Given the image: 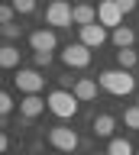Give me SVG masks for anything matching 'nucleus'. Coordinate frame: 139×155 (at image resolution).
Segmentation results:
<instances>
[{
    "mask_svg": "<svg viewBox=\"0 0 139 155\" xmlns=\"http://www.w3.org/2000/svg\"><path fill=\"white\" fill-rule=\"evenodd\" d=\"M123 123H126L129 129H139V104H133V107L123 110Z\"/></svg>",
    "mask_w": 139,
    "mask_h": 155,
    "instance_id": "a211bd4d",
    "label": "nucleus"
},
{
    "mask_svg": "<svg viewBox=\"0 0 139 155\" xmlns=\"http://www.w3.org/2000/svg\"><path fill=\"white\" fill-rule=\"evenodd\" d=\"M136 104H139V97H136Z\"/></svg>",
    "mask_w": 139,
    "mask_h": 155,
    "instance_id": "a878e982",
    "label": "nucleus"
},
{
    "mask_svg": "<svg viewBox=\"0 0 139 155\" xmlns=\"http://www.w3.org/2000/svg\"><path fill=\"white\" fill-rule=\"evenodd\" d=\"M0 65L3 68H16L20 65V48L16 45H3L0 48Z\"/></svg>",
    "mask_w": 139,
    "mask_h": 155,
    "instance_id": "dca6fc26",
    "label": "nucleus"
},
{
    "mask_svg": "<svg viewBox=\"0 0 139 155\" xmlns=\"http://www.w3.org/2000/svg\"><path fill=\"white\" fill-rule=\"evenodd\" d=\"M123 16H126V13L120 10L117 0H100V3H97V19L104 23V26H113V29L123 26Z\"/></svg>",
    "mask_w": 139,
    "mask_h": 155,
    "instance_id": "0eeeda50",
    "label": "nucleus"
},
{
    "mask_svg": "<svg viewBox=\"0 0 139 155\" xmlns=\"http://www.w3.org/2000/svg\"><path fill=\"white\" fill-rule=\"evenodd\" d=\"M104 155H107V152H104Z\"/></svg>",
    "mask_w": 139,
    "mask_h": 155,
    "instance_id": "bb28decb",
    "label": "nucleus"
},
{
    "mask_svg": "<svg viewBox=\"0 0 139 155\" xmlns=\"http://www.w3.org/2000/svg\"><path fill=\"white\" fill-rule=\"evenodd\" d=\"M78 32H81V42L88 48H100L104 42H107V26L104 23H91V26H78Z\"/></svg>",
    "mask_w": 139,
    "mask_h": 155,
    "instance_id": "6e6552de",
    "label": "nucleus"
},
{
    "mask_svg": "<svg viewBox=\"0 0 139 155\" xmlns=\"http://www.w3.org/2000/svg\"><path fill=\"white\" fill-rule=\"evenodd\" d=\"M13 7H16V13H23V16H26V13H32V10H36V0H13Z\"/></svg>",
    "mask_w": 139,
    "mask_h": 155,
    "instance_id": "6ab92c4d",
    "label": "nucleus"
},
{
    "mask_svg": "<svg viewBox=\"0 0 139 155\" xmlns=\"http://www.w3.org/2000/svg\"><path fill=\"white\" fill-rule=\"evenodd\" d=\"M45 100H49V110L58 116V120H71V116L78 113V104H81L78 94H74V91H68V87H58V91H52Z\"/></svg>",
    "mask_w": 139,
    "mask_h": 155,
    "instance_id": "f03ea898",
    "label": "nucleus"
},
{
    "mask_svg": "<svg viewBox=\"0 0 139 155\" xmlns=\"http://www.w3.org/2000/svg\"><path fill=\"white\" fill-rule=\"evenodd\" d=\"M107 155H136V152H133V145H129L126 139H110Z\"/></svg>",
    "mask_w": 139,
    "mask_h": 155,
    "instance_id": "f3484780",
    "label": "nucleus"
},
{
    "mask_svg": "<svg viewBox=\"0 0 139 155\" xmlns=\"http://www.w3.org/2000/svg\"><path fill=\"white\" fill-rule=\"evenodd\" d=\"M97 81H100V87H104L107 94H113V97H126V94L136 91V78H133L129 68H110V71H104V74L97 78Z\"/></svg>",
    "mask_w": 139,
    "mask_h": 155,
    "instance_id": "f257e3e1",
    "label": "nucleus"
},
{
    "mask_svg": "<svg viewBox=\"0 0 139 155\" xmlns=\"http://www.w3.org/2000/svg\"><path fill=\"white\" fill-rule=\"evenodd\" d=\"M61 61H65L68 68H88V65H91V48L84 45V42L65 45V52H61Z\"/></svg>",
    "mask_w": 139,
    "mask_h": 155,
    "instance_id": "423d86ee",
    "label": "nucleus"
},
{
    "mask_svg": "<svg viewBox=\"0 0 139 155\" xmlns=\"http://www.w3.org/2000/svg\"><path fill=\"white\" fill-rule=\"evenodd\" d=\"M97 84H100V81H91V78H78L71 91L78 94V100H81V104H88V100H94V97H97Z\"/></svg>",
    "mask_w": 139,
    "mask_h": 155,
    "instance_id": "9b49d317",
    "label": "nucleus"
},
{
    "mask_svg": "<svg viewBox=\"0 0 139 155\" xmlns=\"http://www.w3.org/2000/svg\"><path fill=\"white\" fill-rule=\"evenodd\" d=\"M97 23V10L91 3H74V26H91Z\"/></svg>",
    "mask_w": 139,
    "mask_h": 155,
    "instance_id": "ddd939ff",
    "label": "nucleus"
},
{
    "mask_svg": "<svg viewBox=\"0 0 139 155\" xmlns=\"http://www.w3.org/2000/svg\"><path fill=\"white\" fill-rule=\"evenodd\" d=\"M45 23L55 26V29L71 26V23H74V7H71L68 0H55V3H49V7H45Z\"/></svg>",
    "mask_w": 139,
    "mask_h": 155,
    "instance_id": "7ed1b4c3",
    "label": "nucleus"
},
{
    "mask_svg": "<svg viewBox=\"0 0 139 155\" xmlns=\"http://www.w3.org/2000/svg\"><path fill=\"white\" fill-rule=\"evenodd\" d=\"M29 45H32V52H55L58 36H55V29H36L29 36Z\"/></svg>",
    "mask_w": 139,
    "mask_h": 155,
    "instance_id": "1a4fd4ad",
    "label": "nucleus"
},
{
    "mask_svg": "<svg viewBox=\"0 0 139 155\" xmlns=\"http://www.w3.org/2000/svg\"><path fill=\"white\" fill-rule=\"evenodd\" d=\"M3 36H7V39H16V36H20V26H16V23H3Z\"/></svg>",
    "mask_w": 139,
    "mask_h": 155,
    "instance_id": "4be33fe9",
    "label": "nucleus"
},
{
    "mask_svg": "<svg viewBox=\"0 0 139 155\" xmlns=\"http://www.w3.org/2000/svg\"><path fill=\"white\" fill-rule=\"evenodd\" d=\"M0 113H3V116L13 113V97L10 94H0Z\"/></svg>",
    "mask_w": 139,
    "mask_h": 155,
    "instance_id": "412c9836",
    "label": "nucleus"
},
{
    "mask_svg": "<svg viewBox=\"0 0 139 155\" xmlns=\"http://www.w3.org/2000/svg\"><path fill=\"white\" fill-rule=\"evenodd\" d=\"M13 84L20 87V94H39L42 87H45V78H42L36 68H20L16 78H13Z\"/></svg>",
    "mask_w": 139,
    "mask_h": 155,
    "instance_id": "39448f33",
    "label": "nucleus"
},
{
    "mask_svg": "<svg viewBox=\"0 0 139 155\" xmlns=\"http://www.w3.org/2000/svg\"><path fill=\"white\" fill-rule=\"evenodd\" d=\"M13 16H16V7L13 3H3L0 7V23H13Z\"/></svg>",
    "mask_w": 139,
    "mask_h": 155,
    "instance_id": "aec40b11",
    "label": "nucleus"
},
{
    "mask_svg": "<svg viewBox=\"0 0 139 155\" xmlns=\"http://www.w3.org/2000/svg\"><path fill=\"white\" fill-rule=\"evenodd\" d=\"M110 39H113V45H117V48H129L133 42H136V36H133V29H129V26H117Z\"/></svg>",
    "mask_w": 139,
    "mask_h": 155,
    "instance_id": "4468645a",
    "label": "nucleus"
},
{
    "mask_svg": "<svg viewBox=\"0 0 139 155\" xmlns=\"http://www.w3.org/2000/svg\"><path fill=\"white\" fill-rule=\"evenodd\" d=\"M49 3H55V0H49Z\"/></svg>",
    "mask_w": 139,
    "mask_h": 155,
    "instance_id": "393cba45",
    "label": "nucleus"
},
{
    "mask_svg": "<svg viewBox=\"0 0 139 155\" xmlns=\"http://www.w3.org/2000/svg\"><path fill=\"white\" fill-rule=\"evenodd\" d=\"M136 155H139V152H136Z\"/></svg>",
    "mask_w": 139,
    "mask_h": 155,
    "instance_id": "cd10ccee",
    "label": "nucleus"
},
{
    "mask_svg": "<svg viewBox=\"0 0 139 155\" xmlns=\"http://www.w3.org/2000/svg\"><path fill=\"white\" fill-rule=\"evenodd\" d=\"M117 3H120V10H123V13H133L139 0H117Z\"/></svg>",
    "mask_w": 139,
    "mask_h": 155,
    "instance_id": "b1692460",
    "label": "nucleus"
},
{
    "mask_svg": "<svg viewBox=\"0 0 139 155\" xmlns=\"http://www.w3.org/2000/svg\"><path fill=\"white\" fill-rule=\"evenodd\" d=\"M78 142H81L78 133L68 129V126H52V129H49V145H52V149H58V152H74Z\"/></svg>",
    "mask_w": 139,
    "mask_h": 155,
    "instance_id": "20e7f679",
    "label": "nucleus"
},
{
    "mask_svg": "<svg viewBox=\"0 0 139 155\" xmlns=\"http://www.w3.org/2000/svg\"><path fill=\"white\" fill-rule=\"evenodd\" d=\"M117 65L120 68H136L139 65V52L133 45H129V48H120V52H117Z\"/></svg>",
    "mask_w": 139,
    "mask_h": 155,
    "instance_id": "2eb2a0df",
    "label": "nucleus"
},
{
    "mask_svg": "<svg viewBox=\"0 0 139 155\" xmlns=\"http://www.w3.org/2000/svg\"><path fill=\"white\" fill-rule=\"evenodd\" d=\"M113 129H117V120H113L110 113L94 116V136H100V139H113Z\"/></svg>",
    "mask_w": 139,
    "mask_h": 155,
    "instance_id": "f8f14e48",
    "label": "nucleus"
},
{
    "mask_svg": "<svg viewBox=\"0 0 139 155\" xmlns=\"http://www.w3.org/2000/svg\"><path fill=\"white\" fill-rule=\"evenodd\" d=\"M52 61V52H36V68H45Z\"/></svg>",
    "mask_w": 139,
    "mask_h": 155,
    "instance_id": "5701e85b",
    "label": "nucleus"
},
{
    "mask_svg": "<svg viewBox=\"0 0 139 155\" xmlns=\"http://www.w3.org/2000/svg\"><path fill=\"white\" fill-rule=\"evenodd\" d=\"M45 107H49V100H42L39 94H23V100H20V113L26 116V120H36Z\"/></svg>",
    "mask_w": 139,
    "mask_h": 155,
    "instance_id": "9d476101",
    "label": "nucleus"
}]
</instances>
